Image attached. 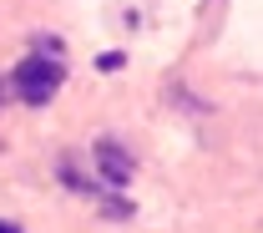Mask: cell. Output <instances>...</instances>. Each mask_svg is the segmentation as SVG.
<instances>
[{
    "instance_id": "6da1fadb",
    "label": "cell",
    "mask_w": 263,
    "mask_h": 233,
    "mask_svg": "<svg viewBox=\"0 0 263 233\" xmlns=\"http://www.w3.org/2000/svg\"><path fill=\"white\" fill-rule=\"evenodd\" d=\"M5 81H10V92L26 101V106H46V101L61 92L66 66H61V61H51V56H26L21 66L5 76Z\"/></svg>"
},
{
    "instance_id": "7a4b0ae2",
    "label": "cell",
    "mask_w": 263,
    "mask_h": 233,
    "mask_svg": "<svg viewBox=\"0 0 263 233\" xmlns=\"http://www.w3.org/2000/svg\"><path fill=\"white\" fill-rule=\"evenodd\" d=\"M91 163H97V172L106 177V188H127L132 183V152L117 137H101L97 147H91Z\"/></svg>"
},
{
    "instance_id": "3957f363",
    "label": "cell",
    "mask_w": 263,
    "mask_h": 233,
    "mask_svg": "<svg viewBox=\"0 0 263 233\" xmlns=\"http://www.w3.org/2000/svg\"><path fill=\"white\" fill-rule=\"evenodd\" d=\"M35 51H41V56L51 51V61H56V56H61V35H35Z\"/></svg>"
},
{
    "instance_id": "277c9868",
    "label": "cell",
    "mask_w": 263,
    "mask_h": 233,
    "mask_svg": "<svg viewBox=\"0 0 263 233\" xmlns=\"http://www.w3.org/2000/svg\"><path fill=\"white\" fill-rule=\"evenodd\" d=\"M101 71H122V51H106L101 56Z\"/></svg>"
},
{
    "instance_id": "5b68a950",
    "label": "cell",
    "mask_w": 263,
    "mask_h": 233,
    "mask_svg": "<svg viewBox=\"0 0 263 233\" xmlns=\"http://www.w3.org/2000/svg\"><path fill=\"white\" fill-rule=\"evenodd\" d=\"M0 233H26V228H15V223H0Z\"/></svg>"
}]
</instances>
